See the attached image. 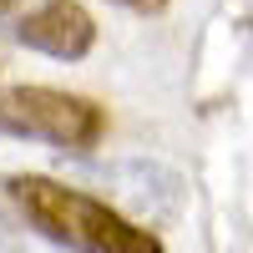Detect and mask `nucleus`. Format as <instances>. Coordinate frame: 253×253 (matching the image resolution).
I'll use <instances>...</instances> for the list:
<instances>
[{"mask_svg": "<svg viewBox=\"0 0 253 253\" xmlns=\"http://www.w3.org/2000/svg\"><path fill=\"white\" fill-rule=\"evenodd\" d=\"M5 198L41 238H51L71 253H167L152 228L132 223L107 198H91L71 182H56L41 172H15V177H5Z\"/></svg>", "mask_w": 253, "mask_h": 253, "instance_id": "f257e3e1", "label": "nucleus"}, {"mask_svg": "<svg viewBox=\"0 0 253 253\" xmlns=\"http://www.w3.org/2000/svg\"><path fill=\"white\" fill-rule=\"evenodd\" d=\"M0 132L81 157L107 137V112L91 96L56 86H0Z\"/></svg>", "mask_w": 253, "mask_h": 253, "instance_id": "f03ea898", "label": "nucleus"}, {"mask_svg": "<svg viewBox=\"0 0 253 253\" xmlns=\"http://www.w3.org/2000/svg\"><path fill=\"white\" fill-rule=\"evenodd\" d=\"M0 253H15V243H10V233H5V223H0Z\"/></svg>", "mask_w": 253, "mask_h": 253, "instance_id": "423d86ee", "label": "nucleus"}, {"mask_svg": "<svg viewBox=\"0 0 253 253\" xmlns=\"http://www.w3.org/2000/svg\"><path fill=\"white\" fill-rule=\"evenodd\" d=\"M15 5H20V0H0V15H10V10H15Z\"/></svg>", "mask_w": 253, "mask_h": 253, "instance_id": "0eeeda50", "label": "nucleus"}, {"mask_svg": "<svg viewBox=\"0 0 253 253\" xmlns=\"http://www.w3.org/2000/svg\"><path fill=\"white\" fill-rule=\"evenodd\" d=\"M117 5H126V10H162L167 0H117Z\"/></svg>", "mask_w": 253, "mask_h": 253, "instance_id": "39448f33", "label": "nucleus"}, {"mask_svg": "<svg viewBox=\"0 0 253 253\" xmlns=\"http://www.w3.org/2000/svg\"><path fill=\"white\" fill-rule=\"evenodd\" d=\"M91 177L112 193V208H117V213H126V218L142 223V228L177 218V208H182V177L172 172V167H162V162L122 157V162L91 167Z\"/></svg>", "mask_w": 253, "mask_h": 253, "instance_id": "7ed1b4c3", "label": "nucleus"}, {"mask_svg": "<svg viewBox=\"0 0 253 253\" xmlns=\"http://www.w3.org/2000/svg\"><path fill=\"white\" fill-rule=\"evenodd\" d=\"M10 36L20 46H31L41 56H56V61H81L96 46V20L86 5L76 0H41L36 10H26L10 26Z\"/></svg>", "mask_w": 253, "mask_h": 253, "instance_id": "20e7f679", "label": "nucleus"}]
</instances>
